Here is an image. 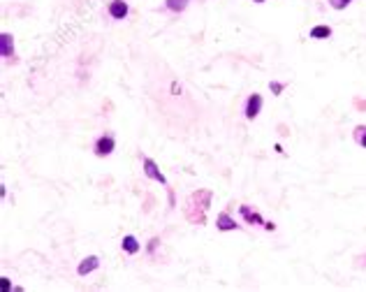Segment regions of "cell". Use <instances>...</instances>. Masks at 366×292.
<instances>
[{"instance_id":"obj_10","label":"cell","mask_w":366,"mask_h":292,"mask_svg":"<svg viewBox=\"0 0 366 292\" xmlns=\"http://www.w3.org/2000/svg\"><path fill=\"white\" fill-rule=\"evenodd\" d=\"M311 40H327L331 37V28L329 26H315V28H311Z\"/></svg>"},{"instance_id":"obj_2","label":"cell","mask_w":366,"mask_h":292,"mask_svg":"<svg viewBox=\"0 0 366 292\" xmlns=\"http://www.w3.org/2000/svg\"><path fill=\"white\" fill-rule=\"evenodd\" d=\"M262 95L260 93H253V95H248V100H246V107H244V114L248 121H255L260 116V112H262Z\"/></svg>"},{"instance_id":"obj_4","label":"cell","mask_w":366,"mask_h":292,"mask_svg":"<svg viewBox=\"0 0 366 292\" xmlns=\"http://www.w3.org/2000/svg\"><path fill=\"white\" fill-rule=\"evenodd\" d=\"M107 12H109V16H111V19H116V21H123V19L128 16L130 7H128V2H125V0H111V2H109V7H107Z\"/></svg>"},{"instance_id":"obj_3","label":"cell","mask_w":366,"mask_h":292,"mask_svg":"<svg viewBox=\"0 0 366 292\" xmlns=\"http://www.w3.org/2000/svg\"><path fill=\"white\" fill-rule=\"evenodd\" d=\"M142 165H144V174H146V176L153 178V181H158V183H162V185H167L165 174H162V172L158 170V165H156V160H151V158H144Z\"/></svg>"},{"instance_id":"obj_14","label":"cell","mask_w":366,"mask_h":292,"mask_svg":"<svg viewBox=\"0 0 366 292\" xmlns=\"http://www.w3.org/2000/svg\"><path fill=\"white\" fill-rule=\"evenodd\" d=\"M269 88H271V93H273V95H280V93H283V88H285V84H278V81H271V84H269Z\"/></svg>"},{"instance_id":"obj_12","label":"cell","mask_w":366,"mask_h":292,"mask_svg":"<svg viewBox=\"0 0 366 292\" xmlns=\"http://www.w3.org/2000/svg\"><path fill=\"white\" fill-rule=\"evenodd\" d=\"M355 142L366 149V125H357L355 128Z\"/></svg>"},{"instance_id":"obj_1","label":"cell","mask_w":366,"mask_h":292,"mask_svg":"<svg viewBox=\"0 0 366 292\" xmlns=\"http://www.w3.org/2000/svg\"><path fill=\"white\" fill-rule=\"evenodd\" d=\"M114 149H116L114 135H102V137H98V139H95V144H93V151H95V156H98V158L111 156V153H114Z\"/></svg>"},{"instance_id":"obj_13","label":"cell","mask_w":366,"mask_h":292,"mask_svg":"<svg viewBox=\"0 0 366 292\" xmlns=\"http://www.w3.org/2000/svg\"><path fill=\"white\" fill-rule=\"evenodd\" d=\"M327 2H329L334 9H345L352 2V0H327Z\"/></svg>"},{"instance_id":"obj_16","label":"cell","mask_w":366,"mask_h":292,"mask_svg":"<svg viewBox=\"0 0 366 292\" xmlns=\"http://www.w3.org/2000/svg\"><path fill=\"white\" fill-rule=\"evenodd\" d=\"M264 230H269V232H273V230H276V225H273V223H264Z\"/></svg>"},{"instance_id":"obj_11","label":"cell","mask_w":366,"mask_h":292,"mask_svg":"<svg viewBox=\"0 0 366 292\" xmlns=\"http://www.w3.org/2000/svg\"><path fill=\"white\" fill-rule=\"evenodd\" d=\"M188 2L190 0H167V9H172V12H183L188 7Z\"/></svg>"},{"instance_id":"obj_7","label":"cell","mask_w":366,"mask_h":292,"mask_svg":"<svg viewBox=\"0 0 366 292\" xmlns=\"http://www.w3.org/2000/svg\"><path fill=\"white\" fill-rule=\"evenodd\" d=\"M0 54H2V58L14 56V37L9 35V33H2V35H0Z\"/></svg>"},{"instance_id":"obj_8","label":"cell","mask_w":366,"mask_h":292,"mask_svg":"<svg viewBox=\"0 0 366 292\" xmlns=\"http://www.w3.org/2000/svg\"><path fill=\"white\" fill-rule=\"evenodd\" d=\"M121 248L128 253V255H135V253H139L142 250V243L137 241V236L135 234H125L121 239Z\"/></svg>"},{"instance_id":"obj_17","label":"cell","mask_w":366,"mask_h":292,"mask_svg":"<svg viewBox=\"0 0 366 292\" xmlns=\"http://www.w3.org/2000/svg\"><path fill=\"white\" fill-rule=\"evenodd\" d=\"M253 2H266V0H253Z\"/></svg>"},{"instance_id":"obj_5","label":"cell","mask_w":366,"mask_h":292,"mask_svg":"<svg viewBox=\"0 0 366 292\" xmlns=\"http://www.w3.org/2000/svg\"><path fill=\"white\" fill-rule=\"evenodd\" d=\"M98 267H100V257H98V255H88V257H84V260L79 262L77 274H79V276H88V274L95 271Z\"/></svg>"},{"instance_id":"obj_15","label":"cell","mask_w":366,"mask_h":292,"mask_svg":"<svg viewBox=\"0 0 366 292\" xmlns=\"http://www.w3.org/2000/svg\"><path fill=\"white\" fill-rule=\"evenodd\" d=\"M0 281H2V290L9 292V281H7V278H0Z\"/></svg>"},{"instance_id":"obj_6","label":"cell","mask_w":366,"mask_h":292,"mask_svg":"<svg viewBox=\"0 0 366 292\" xmlns=\"http://www.w3.org/2000/svg\"><path fill=\"white\" fill-rule=\"evenodd\" d=\"M215 228L220 230V232H232V230H239V225H237V221L232 218L230 214H218V221H215Z\"/></svg>"},{"instance_id":"obj_9","label":"cell","mask_w":366,"mask_h":292,"mask_svg":"<svg viewBox=\"0 0 366 292\" xmlns=\"http://www.w3.org/2000/svg\"><path fill=\"white\" fill-rule=\"evenodd\" d=\"M239 211H241V216L246 218V223H251V225H264L262 216L255 214V211H251V207H246V204H244V207L239 209Z\"/></svg>"}]
</instances>
